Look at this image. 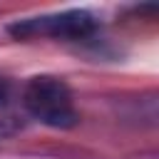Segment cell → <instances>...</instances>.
I'll return each instance as SVG.
<instances>
[{
	"label": "cell",
	"mask_w": 159,
	"mask_h": 159,
	"mask_svg": "<svg viewBox=\"0 0 159 159\" xmlns=\"http://www.w3.org/2000/svg\"><path fill=\"white\" fill-rule=\"evenodd\" d=\"M22 102L30 117L47 127L70 129L77 124V109H75L72 92L60 77H50V75L32 77L25 87Z\"/></svg>",
	"instance_id": "obj_1"
},
{
	"label": "cell",
	"mask_w": 159,
	"mask_h": 159,
	"mask_svg": "<svg viewBox=\"0 0 159 159\" xmlns=\"http://www.w3.org/2000/svg\"><path fill=\"white\" fill-rule=\"evenodd\" d=\"M97 30V20L87 10H65L55 15H42V17H27V20H15L7 25V32L12 37H62V40H82Z\"/></svg>",
	"instance_id": "obj_2"
},
{
	"label": "cell",
	"mask_w": 159,
	"mask_h": 159,
	"mask_svg": "<svg viewBox=\"0 0 159 159\" xmlns=\"http://www.w3.org/2000/svg\"><path fill=\"white\" fill-rule=\"evenodd\" d=\"M20 122L17 119H12V117H2L0 119V142H5V139H10L12 134H17L20 132Z\"/></svg>",
	"instance_id": "obj_3"
},
{
	"label": "cell",
	"mask_w": 159,
	"mask_h": 159,
	"mask_svg": "<svg viewBox=\"0 0 159 159\" xmlns=\"http://www.w3.org/2000/svg\"><path fill=\"white\" fill-rule=\"evenodd\" d=\"M7 97H10V82L5 77H0V107H5Z\"/></svg>",
	"instance_id": "obj_4"
}]
</instances>
